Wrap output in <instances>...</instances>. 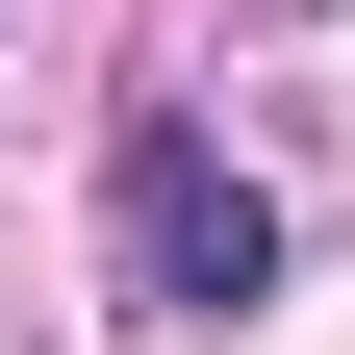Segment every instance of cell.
<instances>
[{"mask_svg":"<svg viewBox=\"0 0 355 355\" xmlns=\"http://www.w3.org/2000/svg\"><path fill=\"white\" fill-rule=\"evenodd\" d=\"M102 254H127V330H178V355H203V330H254V304H279V203H254V178L229 153H203V127H127V153H102Z\"/></svg>","mask_w":355,"mask_h":355,"instance_id":"6da1fadb","label":"cell"}]
</instances>
